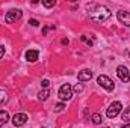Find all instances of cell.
Wrapping results in <instances>:
<instances>
[{
  "mask_svg": "<svg viewBox=\"0 0 130 128\" xmlns=\"http://www.w3.org/2000/svg\"><path fill=\"white\" fill-rule=\"evenodd\" d=\"M97 83L104 89V91H107V92H112V91L115 89V83H113L107 75H98Z\"/></svg>",
  "mask_w": 130,
  "mask_h": 128,
  "instance_id": "obj_3",
  "label": "cell"
},
{
  "mask_svg": "<svg viewBox=\"0 0 130 128\" xmlns=\"http://www.w3.org/2000/svg\"><path fill=\"white\" fill-rule=\"evenodd\" d=\"M38 56H39V51L38 50H27L26 51V60L27 62H36L38 60Z\"/></svg>",
  "mask_w": 130,
  "mask_h": 128,
  "instance_id": "obj_10",
  "label": "cell"
},
{
  "mask_svg": "<svg viewBox=\"0 0 130 128\" xmlns=\"http://www.w3.org/2000/svg\"><path fill=\"white\" fill-rule=\"evenodd\" d=\"M117 17H118L120 23H123L124 26L130 27V12H127V11H123V9H121V11H118Z\"/></svg>",
  "mask_w": 130,
  "mask_h": 128,
  "instance_id": "obj_8",
  "label": "cell"
},
{
  "mask_svg": "<svg viewBox=\"0 0 130 128\" xmlns=\"http://www.w3.org/2000/svg\"><path fill=\"white\" fill-rule=\"evenodd\" d=\"M121 128H130V124H124V125H123Z\"/></svg>",
  "mask_w": 130,
  "mask_h": 128,
  "instance_id": "obj_24",
  "label": "cell"
},
{
  "mask_svg": "<svg viewBox=\"0 0 130 128\" xmlns=\"http://www.w3.org/2000/svg\"><path fill=\"white\" fill-rule=\"evenodd\" d=\"M64 109H65L64 102H59V104H56V105H55V110H56V112H62Z\"/></svg>",
  "mask_w": 130,
  "mask_h": 128,
  "instance_id": "obj_17",
  "label": "cell"
},
{
  "mask_svg": "<svg viewBox=\"0 0 130 128\" xmlns=\"http://www.w3.org/2000/svg\"><path fill=\"white\" fill-rule=\"evenodd\" d=\"M8 121H9V115H8V112H5V110H0V128L5 127Z\"/></svg>",
  "mask_w": 130,
  "mask_h": 128,
  "instance_id": "obj_11",
  "label": "cell"
},
{
  "mask_svg": "<svg viewBox=\"0 0 130 128\" xmlns=\"http://www.w3.org/2000/svg\"><path fill=\"white\" fill-rule=\"evenodd\" d=\"M41 86H42L44 89H47V88L50 86V81H48V80H42V83H41Z\"/></svg>",
  "mask_w": 130,
  "mask_h": 128,
  "instance_id": "obj_20",
  "label": "cell"
},
{
  "mask_svg": "<svg viewBox=\"0 0 130 128\" xmlns=\"http://www.w3.org/2000/svg\"><path fill=\"white\" fill-rule=\"evenodd\" d=\"M21 15H23V12H21L20 9H11V11L6 14L5 21H6L8 24H11V23H14V21H17V20H20Z\"/></svg>",
  "mask_w": 130,
  "mask_h": 128,
  "instance_id": "obj_5",
  "label": "cell"
},
{
  "mask_svg": "<svg viewBox=\"0 0 130 128\" xmlns=\"http://www.w3.org/2000/svg\"><path fill=\"white\" fill-rule=\"evenodd\" d=\"M73 91H74V92H80V91H82V86H80V84H77V86H74V88H73Z\"/></svg>",
  "mask_w": 130,
  "mask_h": 128,
  "instance_id": "obj_21",
  "label": "cell"
},
{
  "mask_svg": "<svg viewBox=\"0 0 130 128\" xmlns=\"http://www.w3.org/2000/svg\"><path fill=\"white\" fill-rule=\"evenodd\" d=\"M77 78H79L80 81H88V80L92 78V71H91V69H82V71L77 74Z\"/></svg>",
  "mask_w": 130,
  "mask_h": 128,
  "instance_id": "obj_9",
  "label": "cell"
},
{
  "mask_svg": "<svg viewBox=\"0 0 130 128\" xmlns=\"http://www.w3.org/2000/svg\"><path fill=\"white\" fill-rule=\"evenodd\" d=\"M26 122H27V115H26V113H17V115H14V118H12L14 127H23Z\"/></svg>",
  "mask_w": 130,
  "mask_h": 128,
  "instance_id": "obj_6",
  "label": "cell"
},
{
  "mask_svg": "<svg viewBox=\"0 0 130 128\" xmlns=\"http://www.w3.org/2000/svg\"><path fill=\"white\" fill-rule=\"evenodd\" d=\"M50 29H55V27H44V29H42V33H44V35H47V32H48Z\"/></svg>",
  "mask_w": 130,
  "mask_h": 128,
  "instance_id": "obj_23",
  "label": "cell"
},
{
  "mask_svg": "<svg viewBox=\"0 0 130 128\" xmlns=\"http://www.w3.org/2000/svg\"><path fill=\"white\" fill-rule=\"evenodd\" d=\"M6 101H8V94L0 89V104H3V102H6Z\"/></svg>",
  "mask_w": 130,
  "mask_h": 128,
  "instance_id": "obj_15",
  "label": "cell"
},
{
  "mask_svg": "<svg viewBox=\"0 0 130 128\" xmlns=\"http://www.w3.org/2000/svg\"><path fill=\"white\" fill-rule=\"evenodd\" d=\"M58 95L61 98V101H68V99H71V98H73V88H71V84H70V83L62 84V86L59 88Z\"/></svg>",
  "mask_w": 130,
  "mask_h": 128,
  "instance_id": "obj_2",
  "label": "cell"
},
{
  "mask_svg": "<svg viewBox=\"0 0 130 128\" xmlns=\"http://www.w3.org/2000/svg\"><path fill=\"white\" fill-rule=\"evenodd\" d=\"M121 110H123V104H121L120 101H115V102H112V104L109 105V109L106 110V116L110 118V119H112V118H117Z\"/></svg>",
  "mask_w": 130,
  "mask_h": 128,
  "instance_id": "obj_4",
  "label": "cell"
},
{
  "mask_svg": "<svg viewBox=\"0 0 130 128\" xmlns=\"http://www.w3.org/2000/svg\"><path fill=\"white\" fill-rule=\"evenodd\" d=\"M3 54H5V47H3V45H0V59L3 57Z\"/></svg>",
  "mask_w": 130,
  "mask_h": 128,
  "instance_id": "obj_22",
  "label": "cell"
},
{
  "mask_svg": "<svg viewBox=\"0 0 130 128\" xmlns=\"http://www.w3.org/2000/svg\"><path fill=\"white\" fill-rule=\"evenodd\" d=\"M89 18L95 23H104L110 18V11L106 6H95L92 11H89Z\"/></svg>",
  "mask_w": 130,
  "mask_h": 128,
  "instance_id": "obj_1",
  "label": "cell"
},
{
  "mask_svg": "<svg viewBox=\"0 0 130 128\" xmlns=\"http://www.w3.org/2000/svg\"><path fill=\"white\" fill-rule=\"evenodd\" d=\"M80 41H82V42H85L86 45H92V41H91V39H88L86 36H80Z\"/></svg>",
  "mask_w": 130,
  "mask_h": 128,
  "instance_id": "obj_18",
  "label": "cell"
},
{
  "mask_svg": "<svg viewBox=\"0 0 130 128\" xmlns=\"http://www.w3.org/2000/svg\"><path fill=\"white\" fill-rule=\"evenodd\" d=\"M101 121H103V119H101V116H100L98 113H94V115H92V122H94L95 125H100Z\"/></svg>",
  "mask_w": 130,
  "mask_h": 128,
  "instance_id": "obj_13",
  "label": "cell"
},
{
  "mask_svg": "<svg viewBox=\"0 0 130 128\" xmlns=\"http://www.w3.org/2000/svg\"><path fill=\"white\" fill-rule=\"evenodd\" d=\"M42 5H44L45 8H53V6L56 5V2H55V0H44Z\"/></svg>",
  "mask_w": 130,
  "mask_h": 128,
  "instance_id": "obj_16",
  "label": "cell"
},
{
  "mask_svg": "<svg viewBox=\"0 0 130 128\" xmlns=\"http://www.w3.org/2000/svg\"><path fill=\"white\" fill-rule=\"evenodd\" d=\"M104 128H109V127H104Z\"/></svg>",
  "mask_w": 130,
  "mask_h": 128,
  "instance_id": "obj_25",
  "label": "cell"
},
{
  "mask_svg": "<svg viewBox=\"0 0 130 128\" xmlns=\"http://www.w3.org/2000/svg\"><path fill=\"white\" fill-rule=\"evenodd\" d=\"M29 24H30V26H33V27H36V26H39V21H38V20H29Z\"/></svg>",
  "mask_w": 130,
  "mask_h": 128,
  "instance_id": "obj_19",
  "label": "cell"
},
{
  "mask_svg": "<svg viewBox=\"0 0 130 128\" xmlns=\"http://www.w3.org/2000/svg\"><path fill=\"white\" fill-rule=\"evenodd\" d=\"M129 56H130V54H129Z\"/></svg>",
  "mask_w": 130,
  "mask_h": 128,
  "instance_id": "obj_26",
  "label": "cell"
},
{
  "mask_svg": "<svg viewBox=\"0 0 130 128\" xmlns=\"http://www.w3.org/2000/svg\"><path fill=\"white\" fill-rule=\"evenodd\" d=\"M48 96H50V91H48V89H44V91H41V92L38 94V99H39V101H45Z\"/></svg>",
  "mask_w": 130,
  "mask_h": 128,
  "instance_id": "obj_12",
  "label": "cell"
},
{
  "mask_svg": "<svg viewBox=\"0 0 130 128\" xmlns=\"http://www.w3.org/2000/svg\"><path fill=\"white\" fill-rule=\"evenodd\" d=\"M123 121H130V105L123 112Z\"/></svg>",
  "mask_w": 130,
  "mask_h": 128,
  "instance_id": "obj_14",
  "label": "cell"
},
{
  "mask_svg": "<svg viewBox=\"0 0 130 128\" xmlns=\"http://www.w3.org/2000/svg\"><path fill=\"white\" fill-rule=\"evenodd\" d=\"M117 74H118V77H120V80L121 81H124V83H127L130 80V74H129V69L124 66V65H120L118 68H117Z\"/></svg>",
  "mask_w": 130,
  "mask_h": 128,
  "instance_id": "obj_7",
  "label": "cell"
}]
</instances>
